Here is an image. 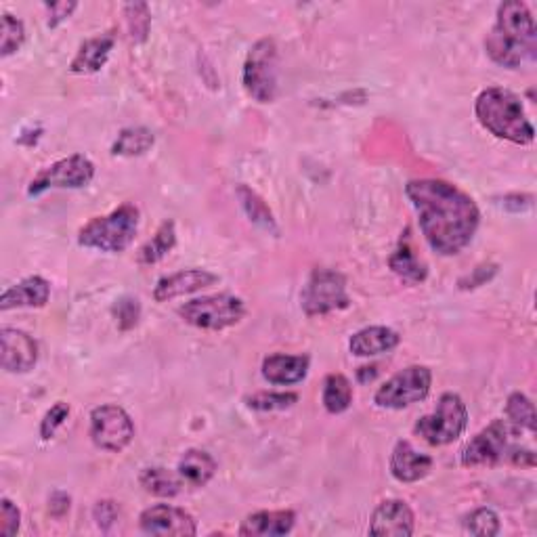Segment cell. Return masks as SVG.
<instances>
[{"label":"cell","mask_w":537,"mask_h":537,"mask_svg":"<svg viewBox=\"0 0 537 537\" xmlns=\"http://www.w3.org/2000/svg\"><path fill=\"white\" fill-rule=\"evenodd\" d=\"M426 244L441 256L460 254L481 225V210L466 191L441 179H414L405 185Z\"/></svg>","instance_id":"obj_1"},{"label":"cell","mask_w":537,"mask_h":537,"mask_svg":"<svg viewBox=\"0 0 537 537\" xmlns=\"http://www.w3.org/2000/svg\"><path fill=\"white\" fill-rule=\"evenodd\" d=\"M537 28L529 7L521 0H506L498 7L496 24L485 38V53L500 68L519 70L535 59Z\"/></svg>","instance_id":"obj_2"},{"label":"cell","mask_w":537,"mask_h":537,"mask_svg":"<svg viewBox=\"0 0 537 537\" xmlns=\"http://www.w3.org/2000/svg\"><path fill=\"white\" fill-rule=\"evenodd\" d=\"M475 114L493 137L514 145H531L535 139V128L527 118L523 99L508 89H485L475 101Z\"/></svg>","instance_id":"obj_3"},{"label":"cell","mask_w":537,"mask_h":537,"mask_svg":"<svg viewBox=\"0 0 537 537\" xmlns=\"http://www.w3.org/2000/svg\"><path fill=\"white\" fill-rule=\"evenodd\" d=\"M139 208L126 202L105 217H95L78 231V244L103 254H120L135 242L139 231Z\"/></svg>","instance_id":"obj_4"},{"label":"cell","mask_w":537,"mask_h":537,"mask_svg":"<svg viewBox=\"0 0 537 537\" xmlns=\"http://www.w3.org/2000/svg\"><path fill=\"white\" fill-rule=\"evenodd\" d=\"M177 313L193 328L221 332L240 324L246 317V303L233 294H212L189 300L177 309Z\"/></svg>","instance_id":"obj_5"},{"label":"cell","mask_w":537,"mask_h":537,"mask_svg":"<svg viewBox=\"0 0 537 537\" xmlns=\"http://www.w3.org/2000/svg\"><path fill=\"white\" fill-rule=\"evenodd\" d=\"M468 426L466 403L456 393H443L437 401L433 414L422 416L414 424V435L424 439L428 445H449L458 441Z\"/></svg>","instance_id":"obj_6"},{"label":"cell","mask_w":537,"mask_h":537,"mask_svg":"<svg viewBox=\"0 0 537 537\" xmlns=\"http://www.w3.org/2000/svg\"><path fill=\"white\" fill-rule=\"evenodd\" d=\"M277 74H279V53L273 38H261L254 42L246 55L242 84L246 93L256 103H273L277 97Z\"/></svg>","instance_id":"obj_7"},{"label":"cell","mask_w":537,"mask_h":537,"mask_svg":"<svg viewBox=\"0 0 537 537\" xmlns=\"http://www.w3.org/2000/svg\"><path fill=\"white\" fill-rule=\"evenodd\" d=\"M351 305L347 277L334 269H315L300 292V309L307 317H321Z\"/></svg>","instance_id":"obj_8"},{"label":"cell","mask_w":537,"mask_h":537,"mask_svg":"<svg viewBox=\"0 0 537 537\" xmlns=\"http://www.w3.org/2000/svg\"><path fill=\"white\" fill-rule=\"evenodd\" d=\"M433 386V372L426 365H410L386 380L374 395V403L382 410H405L428 397Z\"/></svg>","instance_id":"obj_9"},{"label":"cell","mask_w":537,"mask_h":537,"mask_svg":"<svg viewBox=\"0 0 537 537\" xmlns=\"http://www.w3.org/2000/svg\"><path fill=\"white\" fill-rule=\"evenodd\" d=\"M135 439V422L120 405L105 403L91 412V441L97 449L120 454Z\"/></svg>","instance_id":"obj_10"},{"label":"cell","mask_w":537,"mask_h":537,"mask_svg":"<svg viewBox=\"0 0 537 537\" xmlns=\"http://www.w3.org/2000/svg\"><path fill=\"white\" fill-rule=\"evenodd\" d=\"M95 179V164L82 154L61 158L42 168L30 181L28 196H40L49 189H82Z\"/></svg>","instance_id":"obj_11"},{"label":"cell","mask_w":537,"mask_h":537,"mask_svg":"<svg viewBox=\"0 0 537 537\" xmlns=\"http://www.w3.org/2000/svg\"><path fill=\"white\" fill-rule=\"evenodd\" d=\"M512 428L504 420H493L485 426L479 435L472 437L462 449L460 462L466 468L496 466L506 460V451L510 447Z\"/></svg>","instance_id":"obj_12"},{"label":"cell","mask_w":537,"mask_h":537,"mask_svg":"<svg viewBox=\"0 0 537 537\" xmlns=\"http://www.w3.org/2000/svg\"><path fill=\"white\" fill-rule=\"evenodd\" d=\"M139 527L147 535L158 537H193L198 533L196 519L183 508L170 504H156L141 512Z\"/></svg>","instance_id":"obj_13"},{"label":"cell","mask_w":537,"mask_h":537,"mask_svg":"<svg viewBox=\"0 0 537 537\" xmlns=\"http://www.w3.org/2000/svg\"><path fill=\"white\" fill-rule=\"evenodd\" d=\"M0 363L9 374H28L38 363L36 340L17 328L5 326L0 330Z\"/></svg>","instance_id":"obj_14"},{"label":"cell","mask_w":537,"mask_h":537,"mask_svg":"<svg viewBox=\"0 0 537 537\" xmlns=\"http://www.w3.org/2000/svg\"><path fill=\"white\" fill-rule=\"evenodd\" d=\"M416 529L414 510L403 500H384L370 519V535L376 537H412Z\"/></svg>","instance_id":"obj_15"},{"label":"cell","mask_w":537,"mask_h":537,"mask_svg":"<svg viewBox=\"0 0 537 537\" xmlns=\"http://www.w3.org/2000/svg\"><path fill=\"white\" fill-rule=\"evenodd\" d=\"M214 284H219V275L212 273L208 269H183L173 275H166L158 279V284L152 292L156 303H168V300H175L193 292H200L204 288H210Z\"/></svg>","instance_id":"obj_16"},{"label":"cell","mask_w":537,"mask_h":537,"mask_svg":"<svg viewBox=\"0 0 537 537\" xmlns=\"http://www.w3.org/2000/svg\"><path fill=\"white\" fill-rule=\"evenodd\" d=\"M49 298L51 284L47 279L40 275H30L3 292V296H0V311L40 309L49 303Z\"/></svg>","instance_id":"obj_17"},{"label":"cell","mask_w":537,"mask_h":537,"mask_svg":"<svg viewBox=\"0 0 537 537\" xmlns=\"http://www.w3.org/2000/svg\"><path fill=\"white\" fill-rule=\"evenodd\" d=\"M433 458L422 454L410 441H397L391 454V475L399 483H418L433 470Z\"/></svg>","instance_id":"obj_18"},{"label":"cell","mask_w":537,"mask_h":537,"mask_svg":"<svg viewBox=\"0 0 537 537\" xmlns=\"http://www.w3.org/2000/svg\"><path fill=\"white\" fill-rule=\"evenodd\" d=\"M309 365H311V359L307 355L275 353V355L265 357V361L261 365V372L269 384L292 386V384H298L307 378Z\"/></svg>","instance_id":"obj_19"},{"label":"cell","mask_w":537,"mask_h":537,"mask_svg":"<svg viewBox=\"0 0 537 537\" xmlns=\"http://www.w3.org/2000/svg\"><path fill=\"white\" fill-rule=\"evenodd\" d=\"M296 525L294 510H261L248 514L240 525L244 537H282L288 535Z\"/></svg>","instance_id":"obj_20"},{"label":"cell","mask_w":537,"mask_h":537,"mask_svg":"<svg viewBox=\"0 0 537 537\" xmlns=\"http://www.w3.org/2000/svg\"><path fill=\"white\" fill-rule=\"evenodd\" d=\"M116 45L114 34H99L89 40H84L76 57L70 63L72 74H97L101 68H105L107 59H110Z\"/></svg>","instance_id":"obj_21"},{"label":"cell","mask_w":537,"mask_h":537,"mask_svg":"<svg viewBox=\"0 0 537 537\" xmlns=\"http://www.w3.org/2000/svg\"><path fill=\"white\" fill-rule=\"evenodd\" d=\"M401 336L386 326H370L355 332L349 340V349L355 357H376L391 353L399 347Z\"/></svg>","instance_id":"obj_22"},{"label":"cell","mask_w":537,"mask_h":537,"mask_svg":"<svg viewBox=\"0 0 537 537\" xmlns=\"http://www.w3.org/2000/svg\"><path fill=\"white\" fill-rule=\"evenodd\" d=\"M217 470V460L204 449H187L177 466L179 477L189 487H206L214 479V475H217Z\"/></svg>","instance_id":"obj_23"},{"label":"cell","mask_w":537,"mask_h":537,"mask_svg":"<svg viewBox=\"0 0 537 537\" xmlns=\"http://www.w3.org/2000/svg\"><path fill=\"white\" fill-rule=\"evenodd\" d=\"M141 487L152 493L156 498H177L179 493L185 487V481L179 477V472H173L162 466H152V468H143L139 475Z\"/></svg>","instance_id":"obj_24"},{"label":"cell","mask_w":537,"mask_h":537,"mask_svg":"<svg viewBox=\"0 0 537 537\" xmlns=\"http://www.w3.org/2000/svg\"><path fill=\"white\" fill-rule=\"evenodd\" d=\"M175 246H177L175 221H164L158 227V231L152 235V240H147L141 246V250L137 254V261H139V265H156L164 259V256L173 252Z\"/></svg>","instance_id":"obj_25"},{"label":"cell","mask_w":537,"mask_h":537,"mask_svg":"<svg viewBox=\"0 0 537 537\" xmlns=\"http://www.w3.org/2000/svg\"><path fill=\"white\" fill-rule=\"evenodd\" d=\"M156 135L145 126H131L120 131L118 139L112 145V154L122 158H135L147 154L154 147Z\"/></svg>","instance_id":"obj_26"},{"label":"cell","mask_w":537,"mask_h":537,"mask_svg":"<svg viewBox=\"0 0 537 537\" xmlns=\"http://www.w3.org/2000/svg\"><path fill=\"white\" fill-rule=\"evenodd\" d=\"M321 403H324L328 414L347 412L353 403V384L342 374H328L324 380V391H321Z\"/></svg>","instance_id":"obj_27"},{"label":"cell","mask_w":537,"mask_h":537,"mask_svg":"<svg viewBox=\"0 0 537 537\" xmlns=\"http://www.w3.org/2000/svg\"><path fill=\"white\" fill-rule=\"evenodd\" d=\"M389 267L393 269L395 275H399L401 279H405V282H410V284H422L428 275L426 265L418 259L412 246L405 244V242H401V246L391 254Z\"/></svg>","instance_id":"obj_28"},{"label":"cell","mask_w":537,"mask_h":537,"mask_svg":"<svg viewBox=\"0 0 537 537\" xmlns=\"http://www.w3.org/2000/svg\"><path fill=\"white\" fill-rule=\"evenodd\" d=\"M238 198L242 202L244 212L248 214V219L254 225H259L265 231L277 233V225H275V219H273V212L269 210V206L265 204V200L259 196V193L252 191L246 185H240L238 187Z\"/></svg>","instance_id":"obj_29"},{"label":"cell","mask_w":537,"mask_h":537,"mask_svg":"<svg viewBox=\"0 0 537 537\" xmlns=\"http://www.w3.org/2000/svg\"><path fill=\"white\" fill-rule=\"evenodd\" d=\"M506 416L514 428H525L529 433H535V405L525 393H512L506 399Z\"/></svg>","instance_id":"obj_30"},{"label":"cell","mask_w":537,"mask_h":537,"mask_svg":"<svg viewBox=\"0 0 537 537\" xmlns=\"http://www.w3.org/2000/svg\"><path fill=\"white\" fill-rule=\"evenodd\" d=\"M0 55L11 57L15 55L26 42V26L24 21L17 19L11 13H3V19H0Z\"/></svg>","instance_id":"obj_31"},{"label":"cell","mask_w":537,"mask_h":537,"mask_svg":"<svg viewBox=\"0 0 537 537\" xmlns=\"http://www.w3.org/2000/svg\"><path fill=\"white\" fill-rule=\"evenodd\" d=\"M296 403H298L296 393L263 391V393H254L252 397H246V405L256 412H282Z\"/></svg>","instance_id":"obj_32"},{"label":"cell","mask_w":537,"mask_h":537,"mask_svg":"<svg viewBox=\"0 0 537 537\" xmlns=\"http://www.w3.org/2000/svg\"><path fill=\"white\" fill-rule=\"evenodd\" d=\"M464 527L470 535H479V537H493L502 531L500 517L491 508L472 510L464 521Z\"/></svg>","instance_id":"obj_33"},{"label":"cell","mask_w":537,"mask_h":537,"mask_svg":"<svg viewBox=\"0 0 537 537\" xmlns=\"http://www.w3.org/2000/svg\"><path fill=\"white\" fill-rule=\"evenodd\" d=\"M126 21H128V34L135 42H145L152 26V13H149L147 3H128L124 5Z\"/></svg>","instance_id":"obj_34"},{"label":"cell","mask_w":537,"mask_h":537,"mask_svg":"<svg viewBox=\"0 0 537 537\" xmlns=\"http://www.w3.org/2000/svg\"><path fill=\"white\" fill-rule=\"evenodd\" d=\"M112 313L116 317V324L122 332L133 330L139 324L141 317V305L139 298L135 296H122L120 300H116V305L112 307Z\"/></svg>","instance_id":"obj_35"},{"label":"cell","mask_w":537,"mask_h":537,"mask_svg":"<svg viewBox=\"0 0 537 537\" xmlns=\"http://www.w3.org/2000/svg\"><path fill=\"white\" fill-rule=\"evenodd\" d=\"M68 418H70V405L63 403V401H57L51 407V410L45 414V418L40 420V439L42 441H51L59 428L66 424Z\"/></svg>","instance_id":"obj_36"},{"label":"cell","mask_w":537,"mask_h":537,"mask_svg":"<svg viewBox=\"0 0 537 537\" xmlns=\"http://www.w3.org/2000/svg\"><path fill=\"white\" fill-rule=\"evenodd\" d=\"M19 527H21L19 508L9 498H3L0 500V533L5 537H13L17 535Z\"/></svg>","instance_id":"obj_37"},{"label":"cell","mask_w":537,"mask_h":537,"mask_svg":"<svg viewBox=\"0 0 537 537\" xmlns=\"http://www.w3.org/2000/svg\"><path fill=\"white\" fill-rule=\"evenodd\" d=\"M93 517H95V523L99 525V529L107 531V529H110L118 521V506H116V502H110V500L97 502V506L93 510Z\"/></svg>","instance_id":"obj_38"},{"label":"cell","mask_w":537,"mask_h":537,"mask_svg":"<svg viewBox=\"0 0 537 537\" xmlns=\"http://www.w3.org/2000/svg\"><path fill=\"white\" fill-rule=\"evenodd\" d=\"M496 271H498L496 265H481V267H477L475 271H472L470 275H466V277L460 279V288H462V290L479 288V286L487 284L489 279H491L493 275H496Z\"/></svg>","instance_id":"obj_39"},{"label":"cell","mask_w":537,"mask_h":537,"mask_svg":"<svg viewBox=\"0 0 537 537\" xmlns=\"http://www.w3.org/2000/svg\"><path fill=\"white\" fill-rule=\"evenodd\" d=\"M45 9L49 11L47 26L55 30L59 24H63V21L72 17V13L78 9V3H47Z\"/></svg>","instance_id":"obj_40"},{"label":"cell","mask_w":537,"mask_h":537,"mask_svg":"<svg viewBox=\"0 0 537 537\" xmlns=\"http://www.w3.org/2000/svg\"><path fill=\"white\" fill-rule=\"evenodd\" d=\"M506 460L514 466H523V468H533L535 466V454L531 449H521V447H508L506 451Z\"/></svg>","instance_id":"obj_41"},{"label":"cell","mask_w":537,"mask_h":537,"mask_svg":"<svg viewBox=\"0 0 537 537\" xmlns=\"http://www.w3.org/2000/svg\"><path fill=\"white\" fill-rule=\"evenodd\" d=\"M70 510V496L63 491H55L51 500H49V512L53 514V517H63Z\"/></svg>","instance_id":"obj_42"},{"label":"cell","mask_w":537,"mask_h":537,"mask_svg":"<svg viewBox=\"0 0 537 537\" xmlns=\"http://www.w3.org/2000/svg\"><path fill=\"white\" fill-rule=\"evenodd\" d=\"M376 374H378V370H376V368H361V370L357 372L359 382H368V378L372 380Z\"/></svg>","instance_id":"obj_43"}]
</instances>
